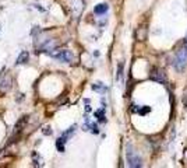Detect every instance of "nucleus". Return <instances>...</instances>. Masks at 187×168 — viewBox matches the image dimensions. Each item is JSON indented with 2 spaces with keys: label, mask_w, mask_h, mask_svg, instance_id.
I'll list each match as a JSON object with an SVG mask.
<instances>
[{
  "label": "nucleus",
  "mask_w": 187,
  "mask_h": 168,
  "mask_svg": "<svg viewBox=\"0 0 187 168\" xmlns=\"http://www.w3.org/2000/svg\"><path fill=\"white\" fill-rule=\"evenodd\" d=\"M174 67L177 70H183L187 66V45L184 43L182 49L177 50L176 56H174V62H173Z\"/></svg>",
  "instance_id": "f257e3e1"
},
{
  "label": "nucleus",
  "mask_w": 187,
  "mask_h": 168,
  "mask_svg": "<svg viewBox=\"0 0 187 168\" xmlns=\"http://www.w3.org/2000/svg\"><path fill=\"white\" fill-rule=\"evenodd\" d=\"M126 160H127L128 167H131V168H138V167H141L142 165L141 157H140V155L133 150L131 146H128L127 147V151H126Z\"/></svg>",
  "instance_id": "f03ea898"
},
{
  "label": "nucleus",
  "mask_w": 187,
  "mask_h": 168,
  "mask_svg": "<svg viewBox=\"0 0 187 168\" xmlns=\"http://www.w3.org/2000/svg\"><path fill=\"white\" fill-rule=\"evenodd\" d=\"M50 56L52 58H55V59L60 60V62H64V63H70L73 62V59H74V55H73L71 50H67V49H62V50H56V52H49Z\"/></svg>",
  "instance_id": "7ed1b4c3"
},
{
  "label": "nucleus",
  "mask_w": 187,
  "mask_h": 168,
  "mask_svg": "<svg viewBox=\"0 0 187 168\" xmlns=\"http://www.w3.org/2000/svg\"><path fill=\"white\" fill-rule=\"evenodd\" d=\"M149 79L155 80V81H158V83H165L166 81V77H165L164 72H162L161 69H158V67H154V69L151 70V73H149Z\"/></svg>",
  "instance_id": "20e7f679"
},
{
  "label": "nucleus",
  "mask_w": 187,
  "mask_h": 168,
  "mask_svg": "<svg viewBox=\"0 0 187 168\" xmlns=\"http://www.w3.org/2000/svg\"><path fill=\"white\" fill-rule=\"evenodd\" d=\"M13 83V79H11L10 76H7V77H4L3 80H2V83H0V92H9L11 90V84Z\"/></svg>",
  "instance_id": "39448f33"
},
{
  "label": "nucleus",
  "mask_w": 187,
  "mask_h": 168,
  "mask_svg": "<svg viewBox=\"0 0 187 168\" xmlns=\"http://www.w3.org/2000/svg\"><path fill=\"white\" fill-rule=\"evenodd\" d=\"M108 10H109L108 4H106V3H101V4H96V6H95L94 13H95V14H105Z\"/></svg>",
  "instance_id": "423d86ee"
},
{
  "label": "nucleus",
  "mask_w": 187,
  "mask_h": 168,
  "mask_svg": "<svg viewBox=\"0 0 187 168\" xmlns=\"http://www.w3.org/2000/svg\"><path fill=\"white\" fill-rule=\"evenodd\" d=\"M28 59H30V53L27 52V50H23V52L20 53V56L17 58V65H23V63H27V62H28Z\"/></svg>",
  "instance_id": "0eeeda50"
},
{
  "label": "nucleus",
  "mask_w": 187,
  "mask_h": 168,
  "mask_svg": "<svg viewBox=\"0 0 187 168\" xmlns=\"http://www.w3.org/2000/svg\"><path fill=\"white\" fill-rule=\"evenodd\" d=\"M145 38H147V28L140 27L137 30V41H145Z\"/></svg>",
  "instance_id": "6e6552de"
},
{
  "label": "nucleus",
  "mask_w": 187,
  "mask_h": 168,
  "mask_svg": "<svg viewBox=\"0 0 187 168\" xmlns=\"http://www.w3.org/2000/svg\"><path fill=\"white\" fill-rule=\"evenodd\" d=\"M95 116L101 121V122H103L105 121V112H103V109H99V111L95 112Z\"/></svg>",
  "instance_id": "1a4fd4ad"
},
{
  "label": "nucleus",
  "mask_w": 187,
  "mask_h": 168,
  "mask_svg": "<svg viewBox=\"0 0 187 168\" xmlns=\"http://www.w3.org/2000/svg\"><path fill=\"white\" fill-rule=\"evenodd\" d=\"M43 135H46V136H49V135H52V130H50V128L49 126H46V128H43Z\"/></svg>",
  "instance_id": "9d476101"
},
{
  "label": "nucleus",
  "mask_w": 187,
  "mask_h": 168,
  "mask_svg": "<svg viewBox=\"0 0 187 168\" xmlns=\"http://www.w3.org/2000/svg\"><path fill=\"white\" fill-rule=\"evenodd\" d=\"M183 105L187 108V92H186V95H184V98H183Z\"/></svg>",
  "instance_id": "9b49d317"
},
{
  "label": "nucleus",
  "mask_w": 187,
  "mask_h": 168,
  "mask_svg": "<svg viewBox=\"0 0 187 168\" xmlns=\"http://www.w3.org/2000/svg\"><path fill=\"white\" fill-rule=\"evenodd\" d=\"M184 43H186V45H187V38H186V42H184Z\"/></svg>",
  "instance_id": "f8f14e48"
}]
</instances>
